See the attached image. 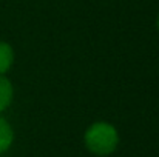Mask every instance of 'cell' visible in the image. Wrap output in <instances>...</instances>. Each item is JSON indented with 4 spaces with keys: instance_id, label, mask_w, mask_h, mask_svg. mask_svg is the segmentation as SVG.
Listing matches in <instances>:
<instances>
[{
    "instance_id": "cell-1",
    "label": "cell",
    "mask_w": 159,
    "mask_h": 157,
    "mask_svg": "<svg viewBox=\"0 0 159 157\" xmlns=\"http://www.w3.org/2000/svg\"><path fill=\"white\" fill-rule=\"evenodd\" d=\"M119 142L120 136L117 128L107 120L90 123L84 133V145L87 151L98 157L111 156L119 148Z\"/></svg>"
},
{
    "instance_id": "cell-5",
    "label": "cell",
    "mask_w": 159,
    "mask_h": 157,
    "mask_svg": "<svg viewBox=\"0 0 159 157\" xmlns=\"http://www.w3.org/2000/svg\"><path fill=\"white\" fill-rule=\"evenodd\" d=\"M156 29H158V33H159V12H158V15H156Z\"/></svg>"
},
{
    "instance_id": "cell-4",
    "label": "cell",
    "mask_w": 159,
    "mask_h": 157,
    "mask_svg": "<svg viewBox=\"0 0 159 157\" xmlns=\"http://www.w3.org/2000/svg\"><path fill=\"white\" fill-rule=\"evenodd\" d=\"M14 143V129L11 123L0 114V154L9 151Z\"/></svg>"
},
{
    "instance_id": "cell-3",
    "label": "cell",
    "mask_w": 159,
    "mask_h": 157,
    "mask_svg": "<svg viewBox=\"0 0 159 157\" xmlns=\"http://www.w3.org/2000/svg\"><path fill=\"white\" fill-rule=\"evenodd\" d=\"M16 62V51L6 40H0V74L6 76Z\"/></svg>"
},
{
    "instance_id": "cell-2",
    "label": "cell",
    "mask_w": 159,
    "mask_h": 157,
    "mask_svg": "<svg viewBox=\"0 0 159 157\" xmlns=\"http://www.w3.org/2000/svg\"><path fill=\"white\" fill-rule=\"evenodd\" d=\"M14 100V85L8 76L0 74V114L5 112Z\"/></svg>"
}]
</instances>
